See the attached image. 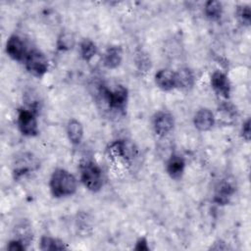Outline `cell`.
Instances as JSON below:
<instances>
[{
	"label": "cell",
	"instance_id": "obj_6",
	"mask_svg": "<svg viewBox=\"0 0 251 251\" xmlns=\"http://www.w3.org/2000/svg\"><path fill=\"white\" fill-rule=\"evenodd\" d=\"M6 53L13 60H25L27 52L24 40L19 35H11L6 42Z\"/></svg>",
	"mask_w": 251,
	"mask_h": 251
},
{
	"label": "cell",
	"instance_id": "obj_1",
	"mask_svg": "<svg viewBox=\"0 0 251 251\" xmlns=\"http://www.w3.org/2000/svg\"><path fill=\"white\" fill-rule=\"evenodd\" d=\"M50 190L54 197L61 198L73 195L77 188L75 176L64 169H57L50 178Z\"/></svg>",
	"mask_w": 251,
	"mask_h": 251
},
{
	"label": "cell",
	"instance_id": "obj_23",
	"mask_svg": "<svg viewBox=\"0 0 251 251\" xmlns=\"http://www.w3.org/2000/svg\"><path fill=\"white\" fill-rule=\"evenodd\" d=\"M241 133H242L243 138H244L246 141H249V139H250V134H251V130H250V120H249V119L242 125Z\"/></svg>",
	"mask_w": 251,
	"mask_h": 251
},
{
	"label": "cell",
	"instance_id": "obj_16",
	"mask_svg": "<svg viewBox=\"0 0 251 251\" xmlns=\"http://www.w3.org/2000/svg\"><path fill=\"white\" fill-rule=\"evenodd\" d=\"M67 135L73 144L80 143L83 137V127L80 122L75 119L70 120L67 125Z\"/></svg>",
	"mask_w": 251,
	"mask_h": 251
},
{
	"label": "cell",
	"instance_id": "obj_12",
	"mask_svg": "<svg viewBox=\"0 0 251 251\" xmlns=\"http://www.w3.org/2000/svg\"><path fill=\"white\" fill-rule=\"evenodd\" d=\"M113 150L115 153L126 161L131 160L137 154V149L134 144L129 140H119L113 144Z\"/></svg>",
	"mask_w": 251,
	"mask_h": 251
},
{
	"label": "cell",
	"instance_id": "obj_9",
	"mask_svg": "<svg viewBox=\"0 0 251 251\" xmlns=\"http://www.w3.org/2000/svg\"><path fill=\"white\" fill-rule=\"evenodd\" d=\"M194 126L198 130L207 131L211 129L215 124V117L212 111L207 108H201L198 110L193 119Z\"/></svg>",
	"mask_w": 251,
	"mask_h": 251
},
{
	"label": "cell",
	"instance_id": "obj_4",
	"mask_svg": "<svg viewBox=\"0 0 251 251\" xmlns=\"http://www.w3.org/2000/svg\"><path fill=\"white\" fill-rule=\"evenodd\" d=\"M17 124L22 134L25 136H34L38 133L37 120L32 110H20L18 114Z\"/></svg>",
	"mask_w": 251,
	"mask_h": 251
},
{
	"label": "cell",
	"instance_id": "obj_13",
	"mask_svg": "<svg viewBox=\"0 0 251 251\" xmlns=\"http://www.w3.org/2000/svg\"><path fill=\"white\" fill-rule=\"evenodd\" d=\"M233 193H234L233 185L227 180H223L222 182L219 183V185L215 190L214 201L219 205H226L228 203Z\"/></svg>",
	"mask_w": 251,
	"mask_h": 251
},
{
	"label": "cell",
	"instance_id": "obj_19",
	"mask_svg": "<svg viewBox=\"0 0 251 251\" xmlns=\"http://www.w3.org/2000/svg\"><path fill=\"white\" fill-rule=\"evenodd\" d=\"M66 245L63 241L51 237V236H42L40 239V249L44 251H54V250H63L66 249Z\"/></svg>",
	"mask_w": 251,
	"mask_h": 251
},
{
	"label": "cell",
	"instance_id": "obj_7",
	"mask_svg": "<svg viewBox=\"0 0 251 251\" xmlns=\"http://www.w3.org/2000/svg\"><path fill=\"white\" fill-rule=\"evenodd\" d=\"M174 117L167 112H159L153 119V128L159 136L167 135L174 128Z\"/></svg>",
	"mask_w": 251,
	"mask_h": 251
},
{
	"label": "cell",
	"instance_id": "obj_14",
	"mask_svg": "<svg viewBox=\"0 0 251 251\" xmlns=\"http://www.w3.org/2000/svg\"><path fill=\"white\" fill-rule=\"evenodd\" d=\"M123 60V50L120 46L114 45L109 47L103 55V64L108 69H116Z\"/></svg>",
	"mask_w": 251,
	"mask_h": 251
},
{
	"label": "cell",
	"instance_id": "obj_22",
	"mask_svg": "<svg viewBox=\"0 0 251 251\" xmlns=\"http://www.w3.org/2000/svg\"><path fill=\"white\" fill-rule=\"evenodd\" d=\"M7 249L10 251H23L25 249V241L23 239H18V238L13 239L8 243Z\"/></svg>",
	"mask_w": 251,
	"mask_h": 251
},
{
	"label": "cell",
	"instance_id": "obj_3",
	"mask_svg": "<svg viewBox=\"0 0 251 251\" xmlns=\"http://www.w3.org/2000/svg\"><path fill=\"white\" fill-rule=\"evenodd\" d=\"M25 69L34 76H42L48 71V60L39 50L33 49L27 52L25 58Z\"/></svg>",
	"mask_w": 251,
	"mask_h": 251
},
{
	"label": "cell",
	"instance_id": "obj_15",
	"mask_svg": "<svg viewBox=\"0 0 251 251\" xmlns=\"http://www.w3.org/2000/svg\"><path fill=\"white\" fill-rule=\"evenodd\" d=\"M176 74V87L181 89H189L194 84V75L188 68H180Z\"/></svg>",
	"mask_w": 251,
	"mask_h": 251
},
{
	"label": "cell",
	"instance_id": "obj_21",
	"mask_svg": "<svg viewBox=\"0 0 251 251\" xmlns=\"http://www.w3.org/2000/svg\"><path fill=\"white\" fill-rule=\"evenodd\" d=\"M236 17L243 25H249L251 20V11L248 5H240L236 9Z\"/></svg>",
	"mask_w": 251,
	"mask_h": 251
},
{
	"label": "cell",
	"instance_id": "obj_11",
	"mask_svg": "<svg viewBox=\"0 0 251 251\" xmlns=\"http://www.w3.org/2000/svg\"><path fill=\"white\" fill-rule=\"evenodd\" d=\"M184 168H185V161L178 154H173L169 158L166 164L167 173L174 179H178L182 176Z\"/></svg>",
	"mask_w": 251,
	"mask_h": 251
},
{
	"label": "cell",
	"instance_id": "obj_17",
	"mask_svg": "<svg viewBox=\"0 0 251 251\" xmlns=\"http://www.w3.org/2000/svg\"><path fill=\"white\" fill-rule=\"evenodd\" d=\"M204 13L206 17L212 21H217L221 18L223 13V5L220 1L210 0L204 6Z\"/></svg>",
	"mask_w": 251,
	"mask_h": 251
},
{
	"label": "cell",
	"instance_id": "obj_18",
	"mask_svg": "<svg viewBox=\"0 0 251 251\" xmlns=\"http://www.w3.org/2000/svg\"><path fill=\"white\" fill-rule=\"evenodd\" d=\"M79 53L84 61H90L97 53L96 44L91 39H82L79 43Z\"/></svg>",
	"mask_w": 251,
	"mask_h": 251
},
{
	"label": "cell",
	"instance_id": "obj_5",
	"mask_svg": "<svg viewBox=\"0 0 251 251\" xmlns=\"http://www.w3.org/2000/svg\"><path fill=\"white\" fill-rule=\"evenodd\" d=\"M104 97L110 108L115 110H123L127 101V89L123 85H118L113 89L106 88Z\"/></svg>",
	"mask_w": 251,
	"mask_h": 251
},
{
	"label": "cell",
	"instance_id": "obj_2",
	"mask_svg": "<svg viewBox=\"0 0 251 251\" xmlns=\"http://www.w3.org/2000/svg\"><path fill=\"white\" fill-rule=\"evenodd\" d=\"M80 180L90 191L96 192L103 185V174L101 168L93 161H85L80 165Z\"/></svg>",
	"mask_w": 251,
	"mask_h": 251
},
{
	"label": "cell",
	"instance_id": "obj_24",
	"mask_svg": "<svg viewBox=\"0 0 251 251\" xmlns=\"http://www.w3.org/2000/svg\"><path fill=\"white\" fill-rule=\"evenodd\" d=\"M134 249H135V250H138V251H148V250H149V246H148L147 240H146L144 237L139 238V239L136 241V245H135Z\"/></svg>",
	"mask_w": 251,
	"mask_h": 251
},
{
	"label": "cell",
	"instance_id": "obj_10",
	"mask_svg": "<svg viewBox=\"0 0 251 251\" xmlns=\"http://www.w3.org/2000/svg\"><path fill=\"white\" fill-rule=\"evenodd\" d=\"M155 82L165 91L172 90L176 87V74L170 69H161L155 75Z\"/></svg>",
	"mask_w": 251,
	"mask_h": 251
},
{
	"label": "cell",
	"instance_id": "obj_8",
	"mask_svg": "<svg viewBox=\"0 0 251 251\" xmlns=\"http://www.w3.org/2000/svg\"><path fill=\"white\" fill-rule=\"evenodd\" d=\"M211 85L213 89L222 97L227 99L230 94V82L226 74L216 71L211 75Z\"/></svg>",
	"mask_w": 251,
	"mask_h": 251
},
{
	"label": "cell",
	"instance_id": "obj_20",
	"mask_svg": "<svg viewBox=\"0 0 251 251\" xmlns=\"http://www.w3.org/2000/svg\"><path fill=\"white\" fill-rule=\"evenodd\" d=\"M75 44V39L72 32L64 31L58 36L57 49L60 51L72 50L74 48Z\"/></svg>",
	"mask_w": 251,
	"mask_h": 251
}]
</instances>
